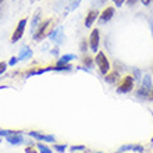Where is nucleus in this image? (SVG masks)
I'll return each instance as SVG.
<instances>
[{"mask_svg":"<svg viewBox=\"0 0 153 153\" xmlns=\"http://www.w3.org/2000/svg\"><path fill=\"white\" fill-rule=\"evenodd\" d=\"M95 63H96V65L99 67L100 74H103V75H106V74L110 71V61L107 60V57H106V54L103 52H97L96 53Z\"/></svg>","mask_w":153,"mask_h":153,"instance_id":"1","label":"nucleus"},{"mask_svg":"<svg viewBox=\"0 0 153 153\" xmlns=\"http://www.w3.org/2000/svg\"><path fill=\"white\" fill-rule=\"evenodd\" d=\"M52 21L53 20H46V21H43V22H40L39 24V27H38V29L35 31V33L32 35V38H33V40H36V42H39V40H42L46 35L49 33V28H50V25H52Z\"/></svg>","mask_w":153,"mask_h":153,"instance_id":"2","label":"nucleus"},{"mask_svg":"<svg viewBox=\"0 0 153 153\" xmlns=\"http://www.w3.org/2000/svg\"><path fill=\"white\" fill-rule=\"evenodd\" d=\"M134 88V78L131 75L124 76V79L121 81L120 86L117 88V93H128Z\"/></svg>","mask_w":153,"mask_h":153,"instance_id":"3","label":"nucleus"},{"mask_svg":"<svg viewBox=\"0 0 153 153\" xmlns=\"http://www.w3.org/2000/svg\"><path fill=\"white\" fill-rule=\"evenodd\" d=\"M27 21H28L27 18H22V20H20V22H18L16 31H14V33H13V36H11V43H16V42L21 40V38H22V35H24V32H25Z\"/></svg>","mask_w":153,"mask_h":153,"instance_id":"4","label":"nucleus"},{"mask_svg":"<svg viewBox=\"0 0 153 153\" xmlns=\"http://www.w3.org/2000/svg\"><path fill=\"white\" fill-rule=\"evenodd\" d=\"M99 43H100V33H99V29L96 28L91 32V36H89V46L93 53L99 52Z\"/></svg>","mask_w":153,"mask_h":153,"instance_id":"5","label":"nucleus"},{"mask_svg":"<svg viewBox=\"0 0 153 153\" xmlns=\"http://www.w3.org/2000/svg\"><path fill=\"white\" fill-rule=\"evenodd\" d=\"M114 13H116L114 7H106L105 10L100 13V16H99V21H100L102 24H105V22H107V21H110L111 18H113Z\"/></svg>","mask_w":153,"mask_h":153,"instance_id":"6","label":"nucleus"},{"mask_svg":"<svg viewBox=\"0 0 153 153\" xmlns=\"http://www.w3.org/2000/svg\"><path fill=\"white\" fill-rule=\"evenodd\" d=\"M40 16H42V10L38 8L36 11H35V14H33V17H32V21H31V33H35V31H36L38 27H39Z\"/></svg>","mask_w":153,"mask_h":153,"instance_id":"7","label":"nucleus"},{"mask_svg":"<svg viewBox=\"0 0 153 153\" xmlns=\"http://www.w3.org/2000/svg\"><path fill=\"white\" fill-rule=\"evenodd\" d=\"M49 38H50V40H53L54 43H61L63 42V27H59L57 29H54V31H52V33L49 35Z\"/></svg>","mask_w":153,"mask_h":153,"instance_id":"8","label":"nucleus"},{"mask_svg":"<svg viewBox=\"0 0 153 153\" xmlns=\"http://www.w3.org/2000/svg\"><path fill=\"white\" fill-rule=\"evenodd\" d=\"M99 17V10H91L88 13V16L85 18V27H92V24L96 21V18Z\"/></svg>","mask_w":153,"mask_h":153,"instance_id":"9","label":"nucleus"},{"mask_svg":"<svg viewBox=\"0 0 153 153\" xmlns=\"http://www.w3.org/2000/svg\"><path fill=\"white\" fill-rule=\"evenodd\" d=\"M7 141H8V143H13V145H20V143L24 142V138H22L21 134H18V132L14 131V132L10 134V135L7 137Z\"/></svg>","mask_w":153,"mask_h":153,"instance_id":"10","label":"nucleus"},{"mask_svg":"<svg viewBox=\"0 0 153 153\" xmlns=\"http://www.w3.org/2000/svg\"><path fill=\"white\" fill-rule=\"evenodd\" d=\"M29 135L32 138H36L39 141H46V142H54V137L53 135H43V134H39L36 131H31Z\"/></svg>","mask_w":153,"mask_h":153,"instance_id":"11","label":"nucleus"},{"mask_svg":"<svg viewBox=\"0 0 153 153\" xmlns=\"http://www.w3.org/2000/svg\"><path fill=\"white\" fill-rule=\"evenodd\" d=\"M105 79H106V82H107V84H110V85L116 84L117 81L120 79V73H118V71H110V73L106 74Z\"/></svg>","mask_w":153,"mask_h":153,"instance_id":"12","label":"nucleus"},{"mask_svg":"<svg viewBox=\"0 0 153 153\" xmlns=\"http://www.w3.org/2000/svg\"><path fill=\"white\" fill-rule=\"evenodd\" d=\"M32 57V50L28 48V46H22L20 50V56H18V60H28Z\"/></svg>","mask_w":153,"mask_h":153,"instance_id":"13","label":"nucleus"},{"mask_svg":"<svg viewBox=\"0 0 153 153\" xmlns=\"http://www.w3.org/2000/svg\"><path fill=\"white\" fill-rule=\"evenodd\" d=\"M125 150H135V152H143V148L139 145H124V146H121V148H118V150L117 152L120 153V152H125Z\"/></svg>","mask_w":153,"mask_h":153,"instance_id":"14","label":"nucleus"},{"mask_svg":"<svg viewBox=\"0 0 153 153\" xmlns=\"http://www.w3.org/2000/svg\"><path fill=\"white\" fill-rule=\"evenodd\" d=\"M141 88H143V89H146L148 92H150L153 89V86H152V78H150V75H143V81H142V85H141Z\"/></svg>","mask_w":153,"mask_h":153,"instance_id":"15","label":"nucleus"},{"mask_svg":"<svg viewBox=\"0 0 153 153\" xmlns=\"http://www.w3.org/2000/svg\"><path fill=\"white\" fill-rule=\"evenodd\" d=\"M75 57H76L75 54H65V56H63V57L60 59V60H59V63H57V64H67L68 61L74 60Z\"/></svg>","mask_w":153,"mask_h":153,"instance_id":"16","label":"nucleus"},{"mask_svg":"<svg viewBox=\"0 0 153 153\" xmlns=\"http://www.w3.org/2000/svg\"><path fill=\"white\" fill-rule=\"evenodd\" d=\"M81 1H82V0H70V6H68V8H67L65 14H67L68 11H73V10H75V8L81 4Z\"/></svg>","mask_w":153,"mask_h":153,"instance_id":"17","label":"nucleus"},{"mask_svg":"<svg viewBox=\"0 0 153 153\" xmlns=\"http://www.w3.org/2000/svg\"><path fill=\"white\" fill-rule=\"evenodd\" d=\"M36 148H38V150H39L40 153H52V149L48 148L46 145H43V143H38Z\"/></svg>","mask_w":153,"mask_h":153,"instance_id":"18","label":"nucleus"},{"mask_svg":"<svg viewBox=\"0 0 153 153\" xmlns=\"http://www.w3.org/2000/svg\"><path fill=\"white\" fill-rule=\"evenodd\" d=\"M84 65H86V67H89V68H92L93 67V60L89 56H85L84 57Z\"/></svg>","mask_w":153,"mask_h":153,"instance_id":"19","label":"nucleus"},{"mask_svg":"<svg viewBox=\"0 0 153 153\" xmlns=\"http://www.w3.org/2000/svg\"><path fill=\"white\" fill-rule=\"evenodd\" d=\"M6 70H7V63L1 61V63H0V75L6 73Z\"/></svg>","mask_w":153,"mask_h":153,"instance_id":"20","label":"nucleus"},{"mask_svg":"<svg viewBox=\"0 0 153 153\" xmlns=\"http://www.w3.org/2000/svg\"><path fill=\"white\" fill-rule=\"evenodd\" d=\"M125 1H127V0H113V3L116 4L117 7H121V6H123Z\"/></svg>","mask_w":153,"mask_h":153,"instance_id":"21","label":"nucleus"},{"mask_svg":"<svg viewBox=\"0 0 153 153\" xmlns=\"http://www.w3.org/2000/svg\"><path fill=\"white\" fill-rule=\"evenodd\" d=\"M54 149L59 150V152H64L65 150V146H59V145H54Z\"/></svg>","mask_w":153,"mask_h":153,"instance_id":"22","label":"nucleus"},{"mask_svg":"<svg viewBox=\"0 0 153 153\" xmlns=\"http://www.w3.org/2000/svg\"><path fill=\"white\" fill-rule=\"evenodd\" d=\"M81 50H82V52H86V42H85V40L81 42Z\"/></svg>","mask_w":153,"mask_h":153,"instance_id":"23","label":"nucleus"},{"mask_svg":"<svg viewBox=\"0 0 153 153\" xmlns=\"http://www.w3.org/2000/svg\"><path fill=\"white\" fill-rule=\"evenodd\" d=\"M137 1H138V0H127L125 3H127V4H128V6H129V7H131V6H134V4L137 3Z\"/></svg>","mask_w":153,"mask_h":153,"instance_id":"24","label":"nucleus"},{"mask_svg":"<svg viewBox=\"0 0 153 153\" xmlns=\"http://www.w3.org/2000/svg\"><path fill=\"white\" fill-rule=\"evenodd\" d=\"M141 1H142V4H143V6H149L153 0H141Z\"/></svg>","mask_w":153,"mask_h":153,"instance_id":"25","label":"nucleus"},{"mask_svg":"<svg viewBox=\"0 0 153 153\" xmlns=\"http://www.w3.org/2000/svg\"><path fill=\"white\" fill-rule=\"evenodd\" d=\"M81 149H84V146H73V148H71L73 152H75V150H81Z\"/></svg>","mask_w":153,"mask_h":153,"instance_id":"26","label":"nucleus"},{"mask_svg":"<svg viewBox=\"0 0 153 153\" xmlns=\"http://www.w3.org/2000/svg\"><path fill=\"white\" fill-rule=\"evenodd\" d=\"M25 152H27V153H38L36 150L32 149V148H27V149H25Z\"/></svg>","mask_w":153,"mask_h":153,"instance_id":"27","label":"nucleus"},{"mask_svg":"<svg viewBox=\"0 0 153 153\" xmlns=\"http://www.w3.org/2000/svg\"><path fill=\"white\" fill-rule=\"evenodd\" d=\"M17 61H18V59H17V57H13L11 60H10V65H14Z\"/></svg>","mask_w":153,"mask_h":153,"instance_id":"28","label":"nucleus"},{"mask_svg":"<svg viewBox=\"0 0 153 153\" xmlns=\"http://www.w3.org/2000/svg\"><path fill=\"white\" fill-rule=\"evenodd\" d=\"M149 99H150V100H152V102H153V89H152V91H150V95H149Z\"/></svg>","mask_w":153,"mask_h":153,"instance_id":"29","label":"nucleus"},{"mask_svg":"<svg viewBox=\"0 0 153 153\" xmlns=\"http://www.w3.org/2000/svg\"><path fill=\"white\" fill-rule=\"evenodd\" d=\"M135 78H139V71L138 70H135Z\"/></svg>","mask_w":153,"mask_h":153,"instance_id":"30","label":"nucleus"},{"mask_svg":"<svg viewBox=\"0 0 153 153\" xmlns=\"http://www.w3.org/2000/svg\"><path fill=\"white\" fill-rule=\"evenodd\" d=\"M4 3V0H0V4H3Z\"/></svg>","mask_w":153,"mask_h":153,"instance_id":"31","label":"nucleus"},{"mask_svg":"<svg viewBox=\"0 0 153 153\" xmlns=\"http://www.w3.org/2000/svg\"><path fill=\"white\" fill-rule=\"evenodd\" d=\"M0 142H1V141H0Z\"/></svg>","mask_w":153,"mask_h":153,"instance_id":"32","label":"nucleus"}]
</instances>
